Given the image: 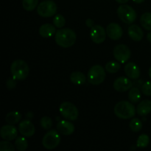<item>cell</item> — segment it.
<instances>
[{
	"label": "cell",
	"instance_id": "obj_4",
	"mask_svg": "<svg viewBox=\"0 0 151 151\" xmlns=\"http://www.w3.org/2000/svg\"><path fill=\"white\" fill-rule=\"evenodd\" d=\"M88 81L91 85L101 84L106 79V69L100 65H94L88 72Z\"/></svg>",
	"mask_w": 151,
	"mask_h": 151
},
{
	"label": "cell",
	"instance_id": "obj_10",
	"mask_svg": "<svg viewBox=\"0 0 151 151\" xmlns=\"http://www.w3.org/2000/svg\"><path fill=\"white\" fill-rule=\"evenodd\" d=\"M106 31L100 25H94L90 30V38L95 44H102L106 38Z\"/></svg>",
	"mask_w": 151,
	"mask_h": 151
},
{
	"label": "cell",
	"instance_id": "obj_37",
	"mask_svg": "<svg viewBox=\"0 0 151 151\" xmlns=\"http://www.w3.org/2000/svg\"><path fill=\"white\" fill-rule=\"evenodd\" d=\"M133 1H134V2L137 3V4H140V3L144 2V1H145V0H133Z\"/></svg>",
	"mask_w": 151,
	"mask_h": 151
},
{
	"label": "cell",
	"instance_id": "obj_15",
	"mask_svg": "<svg viewBox=\"0 0 151 151\" xmlns=\"http://www.w3.org/2000/svg\"><path fill=\"white\" fill-rule=\"evenodd\" d=\"M57 130L60 134L65 136L71 135L75 131V125L69 120H61L58 122Z\"/></svg>",
	"mask_w": 151,
	"mask_h": 151
},
{
	"label": "cell",
	"instance_id": "obj_36",
	"mask_svg": "<svg viewBox=\"0 0 151 151\" xmlns=\"http://www.w3.org/2000/svg\"><path fill=\"white\" fill-rule=\"evenodd\" d=\"M147 41H148L149 42H150V44H151V32H148V33H147Z\"/></svg>",
	"mask_w": 151,
	"mask_h": 151
},
{
	"label": "cell",
	"instance_id": "obj_21",
	"mask_svg": "<svg viewBox=\"0 0 151 151\" xmlns=\"http://www.w3.org/2000/svg\"><path fill=\"white\" fill-rule=\"evenodd\" d=\"M21 119H22V114L19 111H16L9 112L5 116L6 122L9 125L17 124L18 122H20Z\"/></svg>",
	"mask_w": 151,
	"mask_h": 151
},
{
	"label": "cell",
	"instance_id": "obj_23",
	"mask_svg": "<svg viewBox=\"0 0 151 151\" xmlns=\"http://www.w3.org/2000/svg\"><path fill=\"white\" fill-rule=\"evenodd\" d=\"M142 27L146 30L151 31V13H145L140 18Z\"/></svg>",
	"mask_w": 151,
	"mask_h": 151
},
{
	"label": "cell",
	"instance_id": "obj_34",
	"mask_svg": "<svg viewBox=\"0 0 151 151\" xmlns=\"http://www.w3.org/2000/svg\"><path fill=\"white\" fill-rule=\"evenodd\" d=\"M86 26L88 27L91 28L92 27L94 26V20H93V19H86Z\"/></svg>",
	"mask_w": 151,
	"mask_h": 151
},
{
	"label": "cell",
	"instance_id": "obj_7",
	"mask_svg": "<svg viewBox=\"0 0 151 151\" xmlns=\"http://www.w3.org/2000/svg\"><path fill=\"white\" fill-rule=\"evenodd\" d=\"M37 13L41 17H51L57 13V5L52 0L44 1L40 3L37 7Z\"/></svg>",
	"mask_w": 151,
	"mask_h": 151
},
{
	"label": "cell",
	"instance_id": "obj_2",
	"mask_svg": "<svg viewBox=\"0 0 151 151\" xmlns=\"http://www.w3.org/2000/svg\"><path fill=\"white\" fill-rule=\"evenodd\" d=\"M136 108L128 101H120L116 104L114 107V114L118 118L122 119H128L134 117L136 114Z\"/></svg>",
	"mask_w": 151,
	"mask_h": 151
},
{
	"label": "cell",
	"instance_id": "obj_19",
	"mask_svg": "<svg viewBox=\"0 0 151 151\" xmlns=\"http://www.w3.org/2000/svg\"><path fill=\"white\" fill-rule=\"evenodd\" d=\"M137 112L139 116H145L151 112V101L144 100L140 102L137 107Z\"/></svg>",
	"mask_w": 151,
	"mask_h": 151
},
{
	"label": "cell",
	"instance_id": "obj_31",
	"mask_svg": "<svg viewBox=\"0 0 151 151\" xmlns=\"http://www.w3.org/2000/svg\"><path fill=\"white\" fill-rule=\"evenodd\" d=\"M0 150L1 151H14L15 147L10 142V141L4 140L0 142Z\"/></svg>",
	"mask_w": 151,
	"mask_h": 151
},
{
	"label": "cell",
	"instance_id": "obj_1",
	"mask_svg": "<svg viewBox=\"0 0 151 151\" xmlns=\"http://www.w3.org/2000/svg\"><path fill=\"white\" fill-rule=\"evenodd\" d=\"M76 33L69 28H60L56 32L55 35L56 44L63 48L72 47L76 42Z\"/></svg>",
	"mask_w": 151,
	"mask_h": 151
},
{
	"label": "cell",
	"instance_id": "obj_14",
	"mask_svg": "<svg viewBox=\"0 0 151 151\" xmlns=\"http://www.w3.org/2000/svg\"><path fill=\"white\" fill-rule=\"evenodd\" d=\"M19 131L25 137H30L35 134V128L30 120H23L19 125Z\"/></svg>",
	"mask_w": 151,
	"mask_h": 151
},
{
	"label": "cell",
	"instance_id": "obj_35",
	"mask_svg": "<svg viewBox=\"0 0 151 151\" xmlns=\"http://www.w3.org/2000/svg\"><path fill=\"white\" fill-rule=\"evenodd\" d=\"M116 2L119 3V4H125V3L128 2L129 0H115Z\"/></svg>",
	"mask_w": 151,
	"mask_h": 151
},
{
	"label": "cell",
	"instance_id": "obj_29",
	"mask_svg": "<svg viewBox=\"0 0 151 151\" xmlns=\"http://www.w3.org/2000/svg\"><path fill=\"white\" fill-rule=\"evenodd\" d=\"M65 24H66V19L61 14L55 15L53 18V24L55 26V27L60 29L65 26Z\"/></svg>",
	"mask_w": 151,
	"mask_h": 151
},
{
	"label": "cell",
	"instance_id": "obj_11",
	"mask_svg": "<svg viewBox=\"0 0 151 151\" xmlns=\"http://www.w3.org/2000/svg\"><path fill=\"white\" fill-rule=\"evenodd\" d=\"M113 86L118 92H125L132 88L133 83L128 77H119L114 81Z\"/></svg>",
	"mask_w": 151,
	"mask_h": 151
},
{
	"label": "cell",
	"instance_id": "obj_18",
	"mask_svg": "<svg viewBox=\"0 0 151 151\" xmlns=\"http://www.w3.org/2000/svg\"><path fill=\"white\" fill-rule=\"evenodd\" d=\"M55 33V26L52 24H44L39 28V35L43 38H50Z\"/></svg>",
	"mask_w": 151,
	"mask_h": 151
},
{
	"label": "cell",
	"instance_id": "obj_20",
	"mask_svg": "<svg viewBox=\"0 0 151 151\" xmlns=\"http://www.w3.org/2000/svg\"><path fill=\"white\" fill-rule=\"evenodd\" d=\"M70 81L75 85L81 86L85 83L86 81L85 75L81 72H74L70 75Z\"/></svg>",
	"mask_w": 151,
	"mask_h": 151
},
{
	"label": "cell",
	"instance_id": "obj_16",
	"mask_svg": "<svg viewBox=\"0 0 151 151\" xmlns=\"http://www.w3.org/2000/svg\"><path fill=\"white\" fill-rule=\"evenodd\" d=\"M125 73L130 79L136 80L139 78L140 76V69L139 67L137 66L134 62H129L126 63L125 66Z\"/></svg>",
	"mask_w": 151,
	"mask_h": 151
},
{
	"label": "cell",
	"instance_id": "obj_6",
	"mask_svg": "<svg viewBox=\"0 0 151 151\" xmlns=\"http://www.w3.org/2000/svg\"><path fill=\"white\" fill-rule=\"evenodd\" d=\"M59 111L66 119L75 121L78 117V109L73 103L70 102H63L60 105Z\"/></svg>",
	"mask_w": 151,
	"mask_h": 151
},
{
	"label": "cell",
	"instance_id": "obj_9",
	"mask_svg": "<svg viewBox=\"0 0 151 151\" xmlns=\"http://www.w3.org/2000/svg\"><path fill=\"white\" fill-rule=\"evenodd\" d=\"M113 55L119 63H125L130 59L131 52L129 47L125 44H118L114 48Z\"/></svg>",
	"mask_w": 151,
	"mask_h": 151
},
{
	"label": "cell",
	"instance_id": "obj_24",
	"mask_svg": "<svg viewBox=\"0 0 151 151\" xmlns=\"http://www.w3.org/2000/svg\"><path fill=\"white\" fill-rule=\"evenodd\" d=\"M15 147L19 151H24L28 147V142L25 137H17L15 140Z\"/></svg>",
	"mask_w": 151,
	"mask_h": 151
},
{
	"label": "cell",
	"instance_id": "obj_30",
	"mask_svg": "<svg viewBox=\"0 0 151 151\" xmlns=\"http://www.w3.org/2000/svg\"><path fill=\"white\" fill-rule=\"evenodd\" d=\"M40 124H41V126L44 129L50 130V128L52 127L53 122L50 116H44V117L41 118V121H40Z\"/></svg>",
	"mask_w": 151,
	"mask_h": 151
},
{
	"label": "cell",
	"instance_id": "obj_25",
	"mask_svg": "<svg viewBox=\"0 0 151 151\" xmlns=\"http://www.w3.org/2000/svg\"><path fill=\"white\" fill-rule=\"evenodd\" d=\"M105 69L109 73H116L120 69V64L116 61H109L106 64Z\"/></svg>",
	"mask_w": 151,
	"mask_h": 151
},
{
	"label": "cell",
	"instance_id": "obj_13",
	"mask_svg": "<svg viewBox=\"0 0 151 151\" xmlns=\"http://www.w3.org/2000/svg\"><path fill=\"white\" fill-rule=\"evenodd\" d=\"M106 33L111 39L118 41L122 38L123 30L117 23H111L106 27Z\"/></svg>",
	"mask_w": 151,
	"mask_h": 151
},
{
	"label": "cell",
	"instance_id": "obj_17",
	"mask_svg": "<svg viewBox=\"0 0 151 151\" xmlns=\"http://www.w3.org/2000/svg\"><path fill=\"white\" fill-rule=\"evenodd\" d=\"M128 35L134 41H140L143 38L144 32L141 27L136 24H132L128 27Z\"/></svg>",
	"mask_w": 151,
	"mask_h": 151
},
{
	"label": "cell",
	"instance_id": "obj_22",
	"mask_svg": "<svg viewBox=\"0 0 151 151\" xmlns=\"http://www.w3.org/2000/svg\"><path fill=\"white\" fill-rule=\"evenodd\" d=\"M141 91L137 87H132L128 92V99L132 103H137L141 100Z\"/></svg>",
	"mask_w": 151,
	"mask_h": 151
},
{
	"label": "cell",
	"instance_id": "obj_38",
	"mask_svg": "<svg viewBox=\"0 0 151 151\" xmlns=\"http://www.w3.org/2000/svg\"><path fill=\"white\" fill-rule=\"evenodd\" d=\"M148 75H149V77H150V79H151V66L150 67V69H149V71H148Z\"/></svg>",
	"mask_w": 151,
	"mask_h": 151
},
{
	"label": "cell",
	"instance_id": "obj_28",
	"mask_svg": "<svg viewBox=\"0 0 151 151\" xmlns=\"http://www.w3.org/2000/svg\"><path fill=\"white\" fill-rule=\"evenodd\" d=\"M38 4V0H22V6L27 11L35 10Z\"/></svg>",
	"mask_w": 151,
	"mask_h": 151
},
{
	"label": "cell",
	"instance_id": "obj_33",
	"mask_svg": "<svg viewBox=\"0 0 151 151\" xmlns=\"http://www.w3.org/2000/svg\"><path fill=\"white\" fill-rule=\"evenodd\" d=\"M16 81L17 80L15 79L13 77L8 78L7 81H6V86H7V88L10 90L14 88L16 86Z\"/></svg>",
	"mask_w": 151,
	"mask_h": 151
},
{
	"label": "cell",
	"instance_id": "obj_3",
	"mask_svg": "<svg viewBox=\"0 0 151 151\" xmlns=\"http://www.w3.org/2000/svg\"><path fill=\"white\" fill-rule=\"evenodd\" d=\"M10 72L12 77L17 81H24L28 77L29 68L27 63L23 60H14L10 66Z\"/></svg>",
	"mask_w": 151,
	"mask_h": 151
},
{
	"label": "cell",
	"instance_id": "obj_32",
	"mask_svg": "<svg viewBox=\"0 0 151 151\" xmlns=\"http://www.w3.org/2000/svg\"><path fill=\"white\" fill-rule=\"evenodd\" d=\"M142 92L146 96H151V81H147L142 86Z\"/></svg>",
	"mask_w": 151,
	"mask_h": 151
},
{
	"label": "cell",
	"instance_id": "obj_26",
	"mask_svg": "<svg viewBox=\"0 0 151 151\" xmlns=\"http://www.w3.org/2000/svg\"><path fill=\"white\" fill-rule=\"evenodd\" d=\"M129 128L133 132H139L142 128V122L138 118H134L130 122Z\"/></svg>",
	"mask_w": 151,
	"mask_h": 151
},
{
	"label": "cell",
	"instance_id": "obj_12",
	"mask_svg": "<svg viewBox=\"0 0 151 151\" xmlns=\"http://www.w3.org/2000/svg\"><path fill=\"white\" fill-rule=\"evenodd\" d=\"M0 136L1 138L7 141H13L18 137V130L13 125H4L0 130Z\"/></svg>",
	"mask_w": 151,
	"mask_h": 151
},
{
	"label": "cell",
	"instance_id": "obj_5",
	"mask_svg": "<svg viewBox=\"0 0 151 151\" xmlns=\"http://www.w3.org/2000/svg\"><path fill=\"white\" fill-rule=\"evenodd\" d=\"M117 15L120 20L128 24L134 23L137 19L135 10L128 4H121L117 9Z\"/></svg>",
	"mask_w": 151,
	"mask_h": 151
},
{
	"label": "cell",
	"instance_id": "obj_8",
	"mask_svg": "<svg viewBox=\"0 0 151 151\" xmlns=\"http://www.w3.org/2000/svg\"><path fill=\"white\" fill-rule=\"evenodd\" d=\"M60 142V137L55 130H50L42 139V145L47 150H52L57 147Z\"/></svg>",
	"mask_w": 151,
	"mask_h": 151
},
{
	"label": "cell",
	"instance_id": "obj_27",
	"mask_svg": "<svg viewBox=\"0 0 151 151\" xmlns=\"http://www.w3.org/2000/svg\"><path fill=\"white\" fill-rule=\"evenodd\" d=\"M150 142V138L147 134H141L137 141V146L139 148H145L147 147Z\"/></svg>",
	"mask_w": 151,
	"mask_h": 151
}]
</instances>
